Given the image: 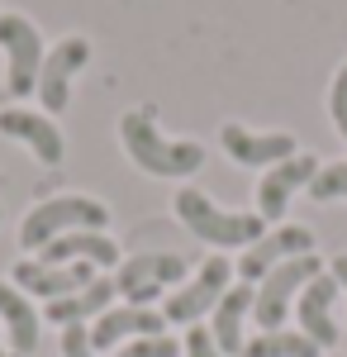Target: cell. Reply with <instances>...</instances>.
Returning <instances> with one entry per match:
<instances>
[{
  "label": "cell",
  "instance_id": "7c38bea8",
  "mask_svg": "<svg viewBox=\"0 0 347 357\" xmlns=\"http://www.w3.org/2000/svg\"><path fill=\"white\" fill-rule=\"evenodd\" d=\"M333 301H338V281H333V272H319L304 291H300V301H295L300 333H304L309 343H319V348H333V343L343 338L338 319H333Z\"/></svg>",
  "mask_w": 347,
  "mask_h": 357
},
{
  "label": "cell",
  "instance_id": "7a4b0ae2",
  "mask_svg": "<svg viewBox=\"0 0 347 357\" xmlns=\"http://www.w3.org/2000/svg\"><path fill=\"white\" fill-rule=\"evenodd\" d=\"M171 205H176V220L186 224L200 243H210V248H252L262 234H267V220H262V215L219 210L210 195L195 191V186H181Z\"/></svg>",
  "mask_w": 347,
  "mask_h": 357
},
{
  "label": "cell",
  "instance_id": "4fadbf2b",
  "mask_svg": "<svg viewBox=\"0 0 347 357\" xmlns=\"http://www.w3.org/2000/svg\"><path fill=\"white\" fill-rule=\"evenodd\" d=\"M167 329V319H162L153 305H119V310H105L100 319H95V329H91V348H124V343H134V338H157Z\"/></svg>",
  "mask_w": 347,
  "mask_h": 357
},
{
  "label": "cell",
  "instance_id": "6da1fadb",
  "mask_svg": "<svg viewBox=\"0 0 347 357\" xmlns=\"http://www.w3.org/2000/svg\"><path fill=\"white\" fill-rule=\"evenodd\" d=\"M119 138H124V153L134 158V167L148 176H190L205 167V148L162 138L153 110H129L119 119Z\"/></svg>",
  "mask_w": 347,
  "mask_h": 357
},
{
  "label": "cell",
  "instance_id": "8992f818",
  "mask_svg": "<svg viewBox=\"0 0 347 357\" xmlns=\"http://www.w3.org/2000/svg\"><path fill=\"white\" fill-rule=\"evenodd\" d=\"M186 276V257L181 252H134L129 262H119V276H114V291L129 305H153L167 291Z\"/></svg>",
  "mask_w": 347,
  "mask_h": 357
},
{
  "label": "cell",
  "instance_id": "4316f807",
  "mask_svg": "<svg viewBox=\"0 0 347 357\" xmlns=\"http://www.w3.org/2000/svg\"><path fill=\"white\" fill-rule=\"evenodd\" d=\"M0 220H5V205H0Z\"/></svg>",
  "mask_w": 347,
  "mask_h": 357
},
{
  "label": "cell",
  "instance_id": "2e32d148",
  "mask_svg": "<svg viewBox=\"0 0 347 357\" xmlns=\"http://www.w3.org/2000/svg\"><path fill=\"white\" fill-rule=\"evenodd\" d=\"M0 324H5V333H10L15 357L33 353L38 338H43V319H38V310L29 305V296L15 286V281H0Z\"/></svg>",
  "mask_w": 347,
  "mask_h": 357
},
{
  "label": "cell",
  "instance_id": "cb8c5ba5",
  "mask_svg": "<svg viewBox=\"0 0 347 357\" xmlns=\"http://www.w3.org/2000/svg\"><path fill=\"white\" fill-rule=\"evenodd\" d=\"M62 357H95L86 324H62Z\"/></svg>",
  "mask_w": 347,
  "mask_h": 357
},
{
  "label": "cell",
  "instance_id": "e0dca14e",
  "mask_svg": "<svg viewBox=\"0 0 347 357\" xmlns=\"http://www.w3.org/2000/svg\"><path fill=\"white\" fill-rule=\"evenodd\" d=\"M38 262H53V267H62V262L114 267V262H119V243H114V238H105V234H95V229H77V234L53 238V243L43 248V257H38Z\"/></svg>",
  "mask_w": 347,
  "mask_h": 357
},
{
  "label": "cell",
  "instance_id": "d4e9b609",
  "mask_svg": "<svg viewBox=\"0 0 347 357\" xmlns=\"http://www.w3.org/2000/svg\"><path fill=\"white\" fill-rule=\"evenodd\" d=\"M181 353H186V357H224L210 329H190V333H186V343H181Z\"/></svg>",
  "mask_w": 347,
  "mask_h": 357
},
{
  "label": "cell",
  "instance_id": "484cf974",
  "mask_svg": "<svg viewBox=\"0 0 347 357\" xmlns=\"http://www.w3.org/2000/svg\"><path fill=\"white\" fill-rule=\"evenodd\" d=\"M328 272H333V281H338V291H347V252L333 257V267H328Z\"/></svg>",
  "mask_w": 347,
  "mask_h": 357
},
{
  "label": "cell",
  "instance_id": "7402d4cb",
  "mask_svg": "<svg viewBox=\"0 0 347 357\" xmlns=\"http://www.w3.org/2000/svg\"><path fill=\"white\" fill-rule=\"evenodd\" d=\"M114 357H186V353H181V343H176V338L157 333V338H134V343H124Z\"/></svg>",
  "mask_w": 347,
  "mask_h": 357
},
{
  "label": "cell",
  "instance_id": "9a60e30c",
  "mask_svg": "<svg viewBox=\"0 0 347 357\" xmlns=\"http://www.w3.org/2000/svg\"><path fill=\"white\" fill-rule=\"evenodd\" d=\"M0 134L20 138L43 167H57V162H62V153H67V143H62V134H57V124H53V119H43L38 110H0Z\"/></svg>",
  "mask_w": 347,
  "mask_h": 357
},
{
  "label": "cell",
  "instance_id": "5b68a950",
  "mask_svg": "<svg viewBox=\"0 0 347 357\" xmlns=\"http://www.w3.org/2000/svg\"><path fill=\"white\" fill-rule=\"evenodd\" d=\"M0 48H5V91L24 100L38 91L43 72V38L24 15H0Z\"/></svg>",
  "mask_w": 347,
  "mask_h": 357
},
{
  "label": "cell",
  "instance_id": "277c9868",
  "mask_svg": "<svg viewBox=\"0 0 347 357\" xmlns=\"http://www.w3.org/2000/svg\"><path fill=\"white\" fill-rule=\"evenodd\" d=\"M314 276H319V257H314V252L291 257V262H281L276 272L262 276V286H257V296H252V319L262 324V333H276L286 324L291 305L300 301V291H304Z\"/></svg>",
  "mask_w": 347,
  "mask_h": 357
},
{
  "label": "cell",
  "instance_id": "9c48e42d",
  "mask_svg": "<svg viewBox=\"0 0 347 357\" xmlns=\"http://www.w3.org/2000/svg\"><path fill=\"white\" fill-rule=\"evenodd\" d=\"M304 252H314V234H309L304 224H281V229L262 234V238H257V243L238 257V276L252 286V281H262L267 272H276L281 262L304 257Z\"/></svg>",
  "mask_w": 347,
  "mask_h": 357
},
{
  "label": "cell",
  "instance_id": "603a6c76",
  "mask_svg": "<svg viewBox=\"0 0 347 357\" xmlns=\"http://www.w3.org/2000/svg\"><path fill=\"white\" fill-rule=\"evenodd\" d=\"M328 114H333V129L347 138V62L333 77V91H328Z\"/></svg>",
  "mask_w": 347,
  "mask_h": 357
},
{
  "label": "cell",
  "instance_id": "ffe728a7",
  "mask_svg": "<svg viewBox=\"0 0 347 357\" xmlns=\"http://www.w3.org/2000/svg\"><path fill=\"white\" fill-rule=\"evenodd\" d=\"M242 357H319V343H309L300 329H276L257 333L252 343H242Z\"/></svg>",
  "mask_w": 347,
  "mask_h": 357
},
{
  "label": "cell",
  "instance_id": "ba28073f",
  "mask_svg": "<svg viewBox=\"0 0 347 357\" xmlns=\"http://www.w3.org/2000/svg\"><path fill=\"white\" fill-rule=\"evenodd\" d=\"M86 62H91V43H86L81 33L62 38L57 48H48V53H43L38 100H43V110H48V114H62V110H67V100H72V77H77Z\"/></svg>",
  "mask_w": 347,
  "mask_h": 357
},
{
  "label": "cell",
  "instance_id": "52a82bcc",
  "mask_svg": "<svg viewBox=\"0 0 347 357\" xmlns=\"http://www.w3.org/2000/svg\"><path fill=\"white\" fill-rule=\"evenodd\" d=\"M229 281H233L229 257H219V252H214V257H210V262H205L195 276H190L186 286H176V291L167 296V305H162V319H167V324H195L200 314H210L214 305L224 301Z\"/></svg>",
  "mask_w": 347,
  "mask_h": 357
},
{
  "label": "cell",
  "instance_id": "44dd1931",
  "mask_svg": "<svg viewBox=\"0 0 347 357\" xmlns=\"http://www.w3.org/2000/svg\"><path fill=\"white\" fill-rule=\"evenodd\" d=\"M309 195L314 200H347V162H328V167H319V176L309 181Z\"/></svg>",
  "mask_w": 347,
  "mask_h": 357
},
{
  "label": "cell",
  "instance_id": "83f0119b",
  "mask_svg": "<svg viewBox=\"0 0 347 357\" xmlns=\"http://www.w3.org/2000/svg\"><path fill=\"white\" fill-rule=\"evenodd\" d=\"M0 357H5V348H0Z\"/></svg>",
  "mask_w": 347,
  "mask_h": 357
},
{
  "label": "cell",
  "instance_id": "5bb4252c",
  "mask_svg": "<svg viewBox=\"0 0 347 357\" xmlns=\"http://www.w3.org/2000/svg\"><path fill=\"white\" fill-rule=\"evenodd\" d=\"M219 143L242 167H276V162H286V158H295V134H252L242 124H224Z\"/></svg>",
  "mask_w": 347,
  "mask_h": 357
},
{
  "label": "cell",
  "instance_id": "3957f363",
  "mask_svg": "<svg viewBox=\"0 0 347 357\" xmlns=\"http://www.w3.org/2000/svg\"><path fill=\"white\" fill-rule=\"evenodd\" d=\"M109 224V210L100 200H91V195H53V200H43V205H33L20 224V243L29 252H43V248L62 238V234H77V229H95V234H105Z\"/></svg>",
  "mask_w": 347,
  "mask_h": 357
},
{
  "label": "cell",
  "instance_id": "d6986e66",
  "mask_svg": "<svg viewBox=\"0 0 347 357\" xmlns=\"http://www.w3.org/2000/svg\"><path fill=\"white\" fill-rule=\"evenodd\" d=\"M114 296H119V291H114V276H95V281H91L86 291H77V296L48 301V305H43V319H53V324H86L91 314L100 319Z\"/></svg>",
  "mask_w": 347,
  "mask_h": 357
},
{
  "label": "cell",
  "instance_id": "8fae6325",
  "mask_svg": "<svg viewBox=\"0 0 347 357\" xmlns=\"http://www.w3.org/2000/svg\"><path fill=\"white\" fill-rule=\"evenodd\" d=\"M10 276H15V286L24 296H43V305H48V301L86 291L95 281V267L91 262H62V267H53V262H20Z\"/></svg>",
  "mask_w": 347,
  "mask_h": 357
},
{
  "label": "cell",
  "instance_id": "30bf717a",
  "mask_svg": "<svg viewBox=\"0 0 347 357\" xmlns=\"http://www.w3.org/2000/svg\"><path fill=\"white\" fill-rule=\"evenodd\" d=\"M314 176H319V158H314V153H295L286 162L267 167V176L257 181V215H262V220H281L286 205H291V195L300 191V186H309Z\"/></svg>",
  "mask_w": 347,
  "mask_h": 357
},
{
  "label": "cell",
  "instance_id": "ac0fdd59",
  "mask_svg": "<svg viewBox=\"0 0 347 357\" xmlns=\"http://www.w3.org/2000/svg\"><path fill=\"white\" fill-rule=\"evenodd\" d=\"M252 286L247 281H238V286H229L224 291V301L214 305V343H219V353L224 357H242V324H247V314H252Z\"/></svg>",
  "mask_w": 347,
  "mask_h": 357
}]
</instances>
